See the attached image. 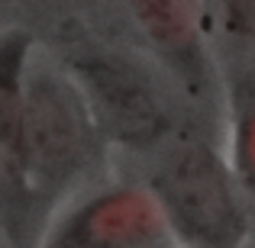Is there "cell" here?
Returning <instances> with one entry per match:
<instances>
[{
	"label": "cell",
	"instance_id": "1",
	"mask_svg": "<svg viewBox=\"0 0 255 248\" xmlns=\"http://www.w3.org/2000/svg\"><path fill=\"white\" fill-rule=\"evenodd\" d=\"M158 193L174 229L197 248H236L246 239L243 206L207 145L181 149L158 177Z\"/></svg>",
	"mask_w": 255,
	"mask_h": 248
},
{
	"label": "cell",
	"instance_id": "2",
	"mask_svg": "<svg viewBox=\"0 0 255 248\" xmlns=\"http://www.w3.org/2000/svg\"><path fill=\"white\" fill-rule=\"evenodd\" d=\"M91 126L78 93L49 75L26 84L23 106V174L42 184L68 180L87 158Z\"/></svg>",
	"mask_w": 255,
	"mask_h": 248
},
{
	"label": "cell",
	"instance_id": "3",
	"mask_svg": "<svg viewBox=\"0 0 255 248\" xmlns=\"http://www.w3.org/2000/svg\"><path fill=\"white\" fill-rule=\"evenodd\" d=\"M45 248H168V226L152 197L113 190L78 206Z\"/></svg>",
	"mask_w": 255,
	"mask_h": 248
},
{
	"label": "cell",
	"instance_id": "4",
	"mask_svg": "<svg viewBox=\"0 0 255 248\" xmlns=\"http://www.w3.org/2000/svg\"><path fill=\"white\" fill-rule=\"evenodd\" d=\"M75 68L97 119L110 129L113 139L142 149L165 132V113L158 100L123 62L107 55H84L75 62Z\"/></svg>",
	"mask_w": 255,
	"mask_h": 248
},
{
	"label": "cell",
	"instance_id": "5",
	"mask_svg": "<svg viewBox=\"0 0 255 248\" xmlns=\"http://www.w3.org/2000/svg\"><path fill=\"white\" fill-rule=\"evenodd\" d=\"M26 49H29V39L23 32L0 36V152H3V162L13 171V177H23Z\"/></svg>",
	"mask_w": 255,
	"mask_h": 248
},
{
	"label": "cell",
	"instance_id": "6",
	"mask_svg": "<svg viewBox=\"0 0 255 248\" xmlns=\"http://www.w3.org/2000/svg\"><path fill=\"white\" fill-rule=\"evenodd\" d=\"M149 39L178 65L197 58V0H129Z\"/></svg>",
	"mask_w": 255,
	"mask_h": 248
},
{
	"label": "cell",
	"instance_id": "7",
	"mask_svg": "<svg viewBox=\"0 0 255 248\" xmlns=\"http://www.w3.org/2000/svg\"><path fill=\"white\" fill-rule=\"evenodd\" d=\"M239 167H243L246 184L255 190V113H249L239 132Z\"/></svg>",
	"mask_w": 255,
	"mask_h": 248
},
{
	"label": "cell",
	"instance_id": "8",
	"mask_svg": "<svg viewBox=\"0 0 255 248\" xmlns=\"http://www.w3.org/2000/svg\"><path fill=\"white\" fill-rule=\"evenodd\" d=\"M226 6V26L239 36L255 32V0H223Z\"/></svg>",
	"mask_w": 255,
	"mask_h": 248
}]
</instances>
